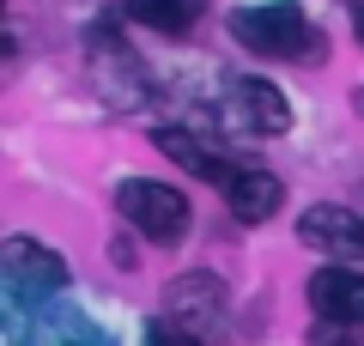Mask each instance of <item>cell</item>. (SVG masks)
<instances>
[{
	"instance_id": "1",
	"label": "cell",
	"mask_w": 364,
	"mask_h": 346,
	"mask_svg": "<svg viewBox=\"0 0 364 346\" xmlns=\"http://www.w3.org/2000/svg\"><path fill=\"white\" fill-rule=\"evenodd\" d=\"M231 37L249 55L267 61H322V31L304 19V6L273 0V6H237L231 13Z\"/></svg>"
},
{
	"instance_id": "2",
	"label": "cell",
	"mask_w": 364,
	"mask_h": 346,
	"mask_svg": "<svg viewBox=\"0 0 364 346\" xmlns=\"http://www.w3.org/2000/svg\"><path fill=\"white\" fill-rule=\"evenodd\" d=\"M116 213L128 219L140 237H152V243H182V237H188L195 206H188V194H182V189H170V182L128 177V182L116 189Z\"/></svg>"
},
{
	"instance_id": "3",
	"label": "cell",
	"mask_w": 364,
	"mask_h": 346,
	"mask_svg": "<svg viewBox=\"0 0 364 346\" xmlns=\"http://www.w3.org/2000/svg\"><path fill=\"white\" fill-rule=\"evenodd\" d=\"M0 280L25 298H55L67 285V261L37 237H6L0 243Z\"/></svg>"
},
{
	"instance_id": "4",
	"label": "cell",
	"mask_w": 364,
	"mask_h": 346,
	"mask_svg": "<svg viewBox=\"0 0 364 346\" xmlns=\"http://www.w3.org/2000/svg\"><path fill=\"white\" fill-rule=\"evenodd\" d=\"M310 310L322 322H340V328L364 322V268H346V261L316 268L310 273Z\"/></svg>"
},
{
	"instance_id": "5",
	"label": "cell",
	"mask_w": 364,
	"mask_h": 346,
	"mask_svg": "<svg viewBox=\"0 0 364 346\" xmlns=\"http://www.w3.org/2000/svg\"><path fill=\"white\" fill-rule=\"evenodd\" d=\"M0 346H91V328L73 316H43V310L0 304Z\"/></svg>"
},
{
	"instance_id": "6",
	"label": "cell",
	"mask_w": 364,
	"mask_h": 346,
	"mask_svg": "<svg viewBox=\"0 0 364 346\" xmlns=\"http://www.w3.org/2000/svg\"><path fill=\"white\" fill-rule=\"evenodd\" d=\"M298 237L310 249H328L334 261H352V256H364V219L352 213V206H310V213L298 219Z\"/></svg>"
},
{
	"instance_id": "7",
	"label": "cell",
	"mask_w": 364,
	"mask_h": 346,
	"mask_svg": "<svg viewBox=\"0 0 364 346\" xmlns=\"http://www.w3.org/2000/svg\"><path fill=\"white\" fill-rule=\"evenodd\" d=\"M225 110H231V122H237L243 134H286V128H291L286 98H279L267 79H237L231 98H225Z\"/></svg>"
},
{
	"instance_id": "8",
	"label": "cell",
	"mask_w": 364,
	"mask_h": 346,
	"mask_svg": "<svg viewBox=\"0 0 364 346\" xmlns=\"http://www.w3.org/2000/svg\"><path fill=\"white\" fill-rule=\"evenodd\" d=\"M279 201H286V189H279V177L273 170H237L231 182H225V206H231L237 225H267L273 213H279Z\"/></svg>"
},
{
	"instance_id": "9",
	"label": "cell",
	"mask_w": 364,
	"mask_h": 346,
	"mask_svg": "<svg viewBox=\"0 0 364 346\" xmlns=\"http://www.w3.org/2000/svg\"><path fill=\"white\" fill-rule=\"evenodd\" d=\"M152 140H158V152H164L170 164H182L188 177H207V182H231L237 170H243V164H231V158H225L219 146H207L200 134H188V128H158Z\"/></svg>"
},
{
	"instance_id": "10",
	"label": "cell",
	"mask_w": 364,
	"mask_h": 346,
	"mask_svg": "<svg viewBox=\"0 0 364 346\" xmlns=\"http://www.w3.org/2000/svg\"><path fill=\"white\" fill-rule=\"evenodd\" d=\"M219 304H225V292H219V280L213 273H188V280H176V298H170V322H195V328H207V322H219Z\"/></svg>"
},
{
	"instance_id": "11",
	"label": "cell",
	"mask_w": 364,
	"mask_h": 346,
	"mask_svg": "<svg viewBox=\"0 0 364 346\" xmlns=\"http://www.w3.org/2000/svg\"><path fill=\"white\" fill-rule=\"evenodd\" d=\"M128 13L146 31H158V37H182V31H195V19L207 13V0H128Z\"/></svg>"
},
{
	"instance_id": "12",
	"label": "cell",
	"mask_w": 364,
	"mask_h": 346,
	"mask_svg": "<svg viewBox=\"0 0 364 346\" xmlns=\"http://www.w3.org/2000/svg\"><path fill=\"white\" fill-rule=\"evenodd\" d=\"M146 346H200V334L182 328V322H170V316H158L152 328H146Z\"/></svg>"
},
{
	"instance_id": "13",
	"label": "cell",
	"mask_w": 364,
	"mask_h": 346,
	"mask_svg": "<svg viewBox=\"0 0 364 346\" xmlns=\"http://www.w3.org/2000/svg\"><path fill=\"white\" fill-rule=\"evenodd\" d=\"M352 6V31H358V43H364V0H346Z\"/></svg>"
},
{
	"instance_id": "14",
	"label": "cell",
	"mask_w": 364,
	"mask_h": 346,
	"mask_svg": "<svg viewBox=\"0 0 364 346\" xmlns=\"http://www.w3.org/2000/svg\"><path fill=\"white\" fill-rule=\"evenodd\" d=\"M358 110H364V91H358Z\"/></svg>"
},
{
	"instance_id": "15",
	"label": "cell",
	"mask_w": 364,
	"mask_h": 346,
	"mask_svg": "<svg viewBox=\"0 0 364 346\" xmlns=\"http://www.w3.org/2000/svg\"><path fill=\"white\" fill-rule=\"evenodd\" d=\"M0 6H6V0H0Z\"/></svg>"
}]
</instances>
